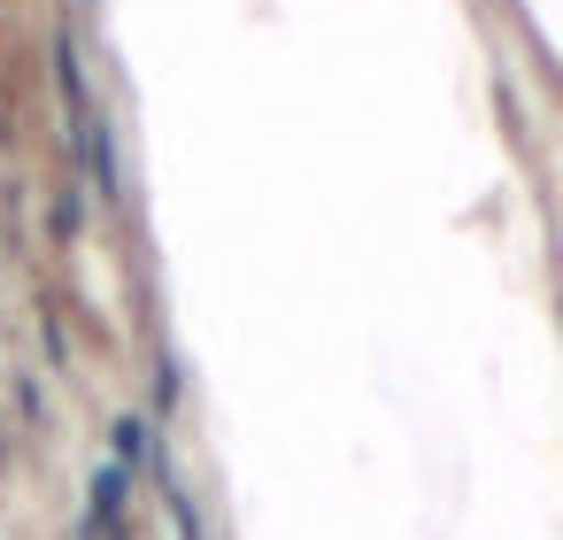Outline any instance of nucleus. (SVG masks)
Here are the masks:
<instances>
[{
    "mask_svg": "<svg viewBox=\"0 0 563 540\" xmlns=\"http://www.w3.org/2000/svg\"><path fill=\"white\" fill-rule=\"evenodd\" d=\"M155 463V478H163V509H170V525H178V540H209V525H201V509H194V494L178 486V471H170V455H147Z\"/></svg>",
    "mask_w": 563,
    "mask_h": 540,
    "instance_id": "obj_1",
    "label": "nucleus"
},
{
    "mask_svg": "<svg viewBox=\"0 0 563 540\" xmlns=\"http://www.w3.org/2000/svg\"><path fill=\"white\" fill-rule=\"evenodd\" d=\"M147 455H155V425H147V417H117V425H109V463L147 471Z\"/></svg>",
    "mask_w": 563,
    "mask_h": 540,
    "instance_id": "obj_2",
    "label": "nucleus"
}]
</instances>
